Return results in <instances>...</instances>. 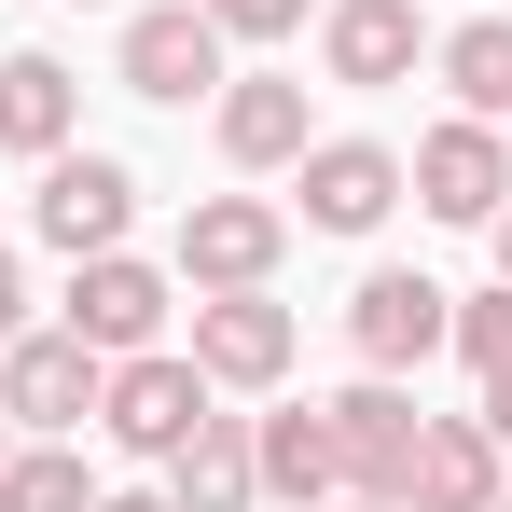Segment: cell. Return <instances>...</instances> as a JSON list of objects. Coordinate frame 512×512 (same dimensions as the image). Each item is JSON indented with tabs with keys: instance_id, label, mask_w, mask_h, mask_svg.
<instances>
[{
	"instance_id": "9c48e42d",
	"label": "cell",
	"mask_w": 512,
	"mask_h": 512,
	"mask_svg": "<svg viewBox=\"0 0 512 512\" xmlns=\"http://www.w3.org/2000/svg\"><path fill=\"white\" fill-rule=\"evenodd\" d=\"M194 374H208V388H277V374H291V305L208 291V305H194Z\"/></svg>"
},
{
	"instance_id": "2e32d148",
	"label": "cell",
	"mask_w": 512,
	"mask_h": 512,
	"mask_svg": "<svg viewBox=\"0 0 512 512\" xmlns=\"http://www.w3.org/2000/svg\"><path fill=\"white\" fill-rule=\"evenodd\" d=\"M167 471H180V485H167V512H250V499H263L250 429H236V416H208V429H194V443L167 457Z\"/></svg>"
},
{
	"instance_id": "4fadbf2b",
	"label": "cell",
	"mask_w": 512,
	"mask_h": 512,
	"mask_svg": "<svg viewBox=\"0 0 512 512\" xmlns=\"http://www.w3.org/2000/svg\"><path fill=\"white\" fill-rule=\"evenodd\" d=\"M319 56H333V84H402V70L429 56V42H416V0H333Z\"/></svg>"
},
{
	"instance_id": "ffe728a7",
	"label": "cell",
	"mask_w": 512,
	"mask_h": 512,
	"mask_svg": "<svg viewBox=\"0 0 512 512\" xmlns=\"http://www.w3.org/2000/svg\"><path fill=\"white\" fill-rule=\"evenodd\" d=\"M443 346H471V374L499 388V374H512V277L485 291V305H457V333H443Z\"/></svg>"
},
{
	"instance_id": "5bb4252c",
	"label": "cell",
	"mask_w": 512,
	"mask_h": 512,
	"mask_svg": "<svg viewBox=\"0 0 512 512\" xmlns=\"http://www.w3.org/2000/svg\"><path fill=\"white\" fill-rule=\"evenodd\" d=\"M250 471L277 485V499H346V457H333V402H305V416H263V443H250Z\"/></svg>"
},
{
	"instance_id": "d4e9b609",
	"label": "cell",
	"mask_w": 512,
	"mask_h": 512,
	"mask_svg": "<svg viewBox=\"0 0 512 512\" xmlns=\"http://www.w3.org/2000/svg\"><path fill=\"white\" fill-rule=\"evenodd\" d=\"M97 512H167V499H97Z\"/></svg>"
},
{
	"instance_id": "cb8c5ba5",
	"label": "cell",
	"mask_w": 512,
	"mask_h": 512,
	"mask_svg": "<svg viewBox=\"0 0 512 512\" xmlns=\"http://www.w3.org/2000/svg\"><path fill=\"white\" fill-rule=\"evenodd\" d=\"M485 236H499V277H512V208H499V222H485Z\"/></svg>"
},
{
	"instance_id": "52a82bcc",
	"label": "cell",
	"mask_w": 512,
	"mask_h": 512,
	"mask_svg": "<svg viewBox=\"0 0 512 512\" xmlns=\"http://www.w3.org/2000/svg\"><path fill=\"white\" fill-rule=\"evenodd\" d=\"M70 333H84L97 360H139V346L167 333V277H153V263H125V250L70 263Z\"/></svg>"
},
{
	"instance_id": "7c38bea8",
	"label": "cell",
	"mask_w": 512,
	"mask_h": 512,
	"mask_svg": "<svg viewBox=\"0 0 512 512\" xmlns=\"http://www.w3.org/2000/svg\"><path fill=\"white\" fill-rule=\"evenodd\" d=\"M499 499V443L471 416H429L416 429V471H402V512H485Z\"/></svg>"
},
{
	"instance_id": "603a6c76",
	"label": "cell",
	"mask_w": 512,
	"mask_h": 512,
	"mask_svg": "<svg viewBox=\"0 0 512 512\" xmlns=\"http://www.w3.org/2000/svg\"><path fill=\"white\" fill-rule=\"evenodd\" d=\"M485 443H512V374H499V402H485Z\"/></svg>"
},
{
	"instance_id": "83f0119b",
	"label": "cell",
	"mask_w": 512,
	"mask_h": 512,
	"mask_svg": "<svg viewBox=\"0 0 512 512\" xmlns=\"http://www.w3.org/2000/svg\"><path fill=\"white\" fill-rule=\"evenodd\" d=\"M0 457H14V443H0Z\"/></svg>"
},
{
	"instance_id": "30bf717a",
	"label": "cell",
	"mask_w": 512,
	"mask_h": 512,
	"mask_svg": "<svg viewBox=\"0 0 512 512\" xmlns=\"http://www.w3.org/2000/svg\"><path fill=\"white\" fill-rule=\"evenodd\" d=\"M97 374H111V360H97L84 333H28L14 360H0V416H28V429H84V416H97Z\"/></svg>"
},
{
	"instance_id": "8992f818",
	"label": "cell",
	"mask_w": 512,
	"mask_h": 512,
	"mask_svg": "<svg viewBox=\"0 0 512 512\" xmlns=\"http://www.w3.org/2000/svg\"><path fill=\"white\" fill-rule=\"evenodd\" d=\"M416 402H402V388H388V374H374V388H346L333 402V457H346V499H388L402 512V471H416Z\"/></svg>"
},
{
	"instance_id": "4316f807",
	"label": "cell",
	"mask_w": 512,
	"mask_h": 512,
	"mask_svg": "<svg viewBox=\"0 0 512 512\" xmlns=\"http://www.w3.org/2000/svg\"><path fill=\"white\" fill-rule=\"evenodd\" d=\"M485 512H512V499H485Z\"/></svg>"
},
{
	"instance_id": "7402d4cb",
	"label": "cell",
	"mask_w": 512,
	"mask_h": 512,
	"mask_svg": "<svg viewBox=\"0 0 512 512\" xmlns=\"http://www.w3.org/2000/svg\"><path fill=\"white\" fill-rule=\"evenodd\" d=\"M14 319H28V277H14V250H0V333H14Z\"/></svg>"
},
{
	"instance_id": "d6986e66",
	"label": "cell",
	"mask_w": 512,
	"mask_h": 512,
	"mask_svg": "<svg viewBox=\"0 0 512 512\" xmlns=\"http://www.w3.org/2000/svg\"><path fill=\"white\" fill-rule=\"evenodd\" d=\"M0 512H97V485L70 443H28V457H0Z\"/></svg>"
},
{
	"instance_id": "277c9868",
	"label": "cell",
	"mask_w": 512,
	"mask_h": 512,
	"mask_svg": "<svg viewBox=\"0 0 512 512\" xmlns=\"http://www.w3.org/2000/svg\"><path fill=\"white\" fill-rule=\"evenodd\" d=\"M125 222H139V180L111 167V153H42V236H56L70 263L125 250Z\"/></svg>"
},
{
	"instance_id": "3957f363",
	"label": "cell",
	"mask_w": 512,
	"mask_h": 512,
	"mask_svg": "<svg viewBox=\"0 0 512 512\" xmlns=\"http://www.w3.org/2000/svg\"><path fill=\"white\" fill-rule=\"evenodd\" d=\"M346 333H360V360H374V374H416L429 346L457 333V291H443V277H416V263H388V277H360Z\"/></svg>"
},
{
	"instance_id": "5b68a950",
	"label": "cell",
	"mask_w": 512,
	"mask_h": 512,
	"mask_svg": "<svg viewBox=\"0 0 512 512\" xmlns=\"http://www.w3.org/2000/svg\"><path fill=\"white\" fill-rule=\"evenodd\" d=\"M402 180H416V208H443V222H499L512 208V153H499V125H471V111L429 125Z\"/></svg>"
},
{
	"instance_id": "e0dca14e",
	"label": "cell",
	"mask_w": 512,
	"mask_h": 512,
	"mask_svg": "<svg viewBox=\"0 0 512 512\" xmlns=\"http://www.w3.org/2000/svg\"><path fill=\"white\" fill-rule=\"evenodd\" d=\"M0 139L14 153H70V70L56 56H0Z\"/></svg>"
},
{
	"instance_id": "ac0fdd59",
	"label": "cell",
	"mask_w": 512,
	"mask_h": 512,
	"mask_svg": "<svg viewBox=\"0 0 512 512\" xmlns=\"http://www.w3.org/2000/svg\"><path fill=\"white\" fill-rule=\"evenodd\" d=\"M443 84H457L471 125H499V111H512V14H471V28L443 42Z\"/></svg>"
},
{
	"instance_id": "6da1fadb",
	"label": "cell",
	"mask_w": 512,
	"mask_h": 512,
	"mask_svg": "<svg viewBox=\"0 0 512 512\" xmlns=\"http://www.w3.org/2000/svg\"><path fill=\"white\" fill-rule=\"evenodd\" d=\"M97 429H111L125 457H180V443L208 429V374L139 346V360H111V374H97Z\"/></svg>"
},
{
	"instance_id": "8fae6325",
	"label": "cell",
	"mask_w": 512,
	"mask_h": 512,
	"mask_svg": "<svg viewBox=\"0 0 512 512\" xmlns=\"http://www.w3.org/2000/svg\"><path fill=\"white\" fill-rule=\"evenodd\" d=\"M208 84H222V28H208V0H167V14L125 28V97H208Z\"/></svg>"
},
{
	"instance_id": "7a4b0ae2",
	"label": "cell",
	"mask_w": 512,
	"mask_h": 512,
	"mask_svg": "<svg viewBox=\"0 0 512 512\" xmlns=\"http://www.w3.org/2000/svg\"><path fill=\"white\" fill-rule=\"evenodd\" d=\"M277 250H291V222L263 194H194V222H180V277L194 291H263Z\"/></svg>"
},
{
	"instance_id": "9a60e30c",
	"label": "cell",
	"mask_w": 512,
	"mask_h": 512,
	"mask_svg": "<svg viewBox=\"0 0 512 512\" xmlns=\"http://www.w3.org/2000/svg\"><path fill=\"white\" fill-rule=\"evenodd\" d=\"M222 153H236V167H291V153H305V84H277V70L222 84Z\"/></svg>"
},
{
	"instance_id": "484cf974",
	"label": "cell",
	"mask_w": 512,
	"mask_h": 512,
	"mask_svg": "<svg viewBox=\"0 0 512 512\" xmlns=\"http://www.w3.org/2000/svg\"><path fill=\"white\" fill-rule=\"evenodd\" d=\"M319 512H388V499H319Z\"/></svg>"
},
{
	"instance_id": "ba28073f",
	"label": "cell",
	"mask_w": 512,
	"mask_h": 512,
	"mask_svg": "<svg viewBox=\"0 0 512 512\" xmlns=\"http://www.w3.org/2000/svg\"><path fill=\"white\" fill-rule=\"evenodd\" d=\"M291 167H305V222L319 236H374L402 208V153H374V139H305Z\"/></svg>"
},
{
	"instance_id": "44dd1931",
	"label": "cell",
	"mask_w": 512,
	"mask_h": 512,
	"mask_svg": "<svg viewBox=\"0 0 512 512\" xmlns=\"http://www.w3.org/2000/svg\"><path fill=\"white\" fill-rule=\"evenodd\" d=\"M208 28L222 42H277V28H305V0H208Z\"/></svg>"
}]
</instances>
